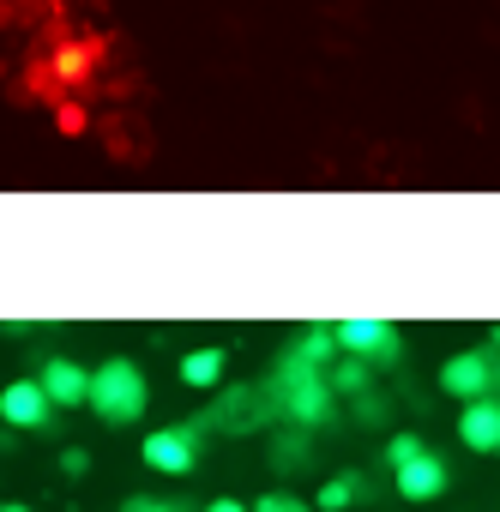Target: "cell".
<instances>
[{
	"label": "cell",
	"mask_w": 500,
	"mask_h": 512,
	"mask_svg": "<svg viewBox=\"0 0 500 512\" xmlns=\"http://www.w3.org/2000/svg\"><path fill=\"white\" fill-rule=\"evenodd\" d=\"M61 470H67V476H85V470H91V452H85V446H67V452H61Z\"/></svg>",
	"instance_id": "obj_21"
},
{
	"label": "cell",
	"mask_w": 500,
	"mask_h": 512,
	"mask_svg": "<svg viewBox=\"0 0 500 512\" xmlns=\"http://www.w3.org/2000/svg\"><path fill=\"white\" fill-rule=\"evenodd\" d=\"M217 380H223V350L217 344L181 356V386H217Z\"/></svg>",
	"instance_id": "obj_12"
},
{
	"label": "cell",
	"mask_w": 500,
	"mask_h": 512,
	"mask_svg": "<svg viewBox=\"0 0 500 512\" xmlns=\"http://www.w3.org/2000/svg\"><path fill=\"white\" fill-rule=\"evenodd\" d=\"M109 428H127V422H139L145 416V404H151V386H145V374H139V362H127V356H109L97 374H91V398H85Z\"/></svg>",
	"instance_id": "obj_2"
},
{
	"label": "cell",
	"mask_w": 500,
	"mask_h": 512,
	"mask_svg": "<svg viewBox=\"0 0 500 512\" xmlns=\"http://www.w3.org/2000/svg\"><path fill=\"white\" fill-rule=\"evenodd\" d=\"M139 458H145L157 476H187V470L199 464V428H187V422H175V428H157V434H145Z\"/></svg>",
	"instance_id": "obj_4"
},
{
	"label": "cell",
	"mask_w": 500,
	"mask_h": 512,
	"mask_svg": "<svg viewBox=\"0 0 500 512\" xmlns=\"http://www.w3.org/2000/svg\"><path fill=\"white\" fill-rule=\"evenodd\" d=\"M416 452H428V446H422V434H392V440H386V464H392V470H398V464H410Z\"/></svg>",
	"instance_id": "obj_17"
},
{
	"label": "cell",
	"mask_w": 500,
	"mask_h": 512,
	"mask_svg": "<svg viewBox=\"0 0 500 512\" xmlns=\"http://www.w3.org/2000/svg\"><path fill=\"white\" fill-rule=\"evenodd\" d=\"M247 512H308V500H296L290 488H278V494H260L254 506H247Z\"/></svg>",
	"instance_id": "obj_18"
},
{
	"label": "cell",
	"mask_w": 500,
	"mask_h": 512,
	"mask_svg": "<svg viewBox=\"0 0 500 512\" xmlns=\"http://www.w3.org/2000/svg\"><path fill=\"white\" fill-rule=\"evenodd\" d=\"M458 440L470 446V452H500V398L488 392V398H470L464 410H458Z\"/></svg>",
	"instance_id": "obj_8"
},
{
	"label": "cell",
	"mask_w": 500,
	"mask_h": 512,
	"mask_svg": "<svg viewBox=\"0 0 500 512\" xmlns=\"http://www.w3.org/2000/svg\"><path fill=\"white\" fill-rule=\"evenodd\" d=\"M488 338H494V350H500V326H494V332H488Z\"/></svg>",
	"instance_id": "obj_24"
},
{
	"label": "cell",
	"mask_w": 500,
	"mask_h": 512,
	"mask_svg": "<svg viewBox=\"0 0 500 512\" xmlns=\"http://www.w3.org/2000/svg\"><path fill=\"white\" fill-rule=\"evenodd\" d=\"M392 476H398V494H404V500H440V494H446V464H440V452H416V458L398 464Z\"/></svg>",
	"instance_id": "obj_9"
},
{
	"label": "cell",
	"mask_w": 500,
	"mask_h": 512,
	"mask_svg": "<svg viewBox=\"0 0 500 512\" xmlns=\"http://www.w3.org/2000/svg\"><path fill=\"white\" fill-rule=\"evenodd\" d=\"M266 398H278L272 410H278L290 428H320V422H332V416H338V404H332L338 392H332L326 368H314V362H302V356H290V350H284V362H278V374H272Z\"/></svg>",
	"instance_id": "obj_1"
},
{
	"label": "cell",
	"mask_w": 500,
	"mask_h": 512,
	"mask_svg": "<svg viewBox=\"0 0 500 512\" xmlns=\"http://www.w3.org/2000/svg\"><path fill=\"white\" fill-rule=\"evenodd\" d=\"M97 61H103V43L97 37H79V43H67L61 55H55V91L61 85H91V73H97Z\"/></svg>",
	"instance_id": "obj_11"
},
{
	"label": "cell",
	"mask_w": 500,
	"mask_h": 512,
	"mask_svg": "<svg viewBox=\"0 0 500 512\" xmlns=\"http://www.w3.org/2000/svg\"><path fill=\"white\" fill-rule=\"evenodd\" d=\"M380 416H386V404L374 392H356V422H380Z\"/></svg>",
	"instance_id": "obj_20"
},
{
	"label": "cell",
	"mask_w": 500,
	"mask_h": 512,
	"mask_svg": "<svg viewBox=\"0 0 500 512\" xmlns=\"http://www.w3.org/2000/svg\"><path fill=\"white\" fill-rule=\"evenodd\" d=\"M0 512H31V506H25V500H7V506H0Z\"/></svg>",
	"instance_id": "obj_23"
},
{
	"label": "cell",
	"mask_w": 500,
	"mask_h": 512,
	"mask_svg": "<svg viewBox=\"0 0 500 512\" xmlns=\"http://www.w3.org/2000/svg\"><path fill=\"white\" fill-rule=\"evenodd\" d=\"M0 422H7V428H49L55 404H49L43 380H13L7 392H0Z\"/></svg>",
	"instance_id": "obj_6"
},
{
	"label": "cell",
	"mask_w": 500,
	"mask_h": 512,
	"mask_svg": "<svg viewBox=\"0 0 500 512\" xmlns=\"http://www.w3.org/2000/svg\"><path fill=\"white\" fill-rule=\"evenodd\" d=\"M121 512H187V506L163 500V494H133V500H121Z\"/></svg>",
	"instance_id": "obj_19"
},
{
	"label": "cell",
	"mask_w": 500,
	"mask_h": 512,
	"mask_svg": "<svg viewBox=\"0 0 500 512\" xmlns=\"http://www.w3.org/2000/svg\"><path fill=\"white\" fill-rule=\"evenodd\" d=\"M205 512H247V506H241V500H229V494H223V500H211V506H205Z\"/></svg>",
	"instance_id": "obj_22"
},
{
	"label": "cell",
	"mask_w": 500,
	"mask_h": 512,
	"mask_svg": "<svg viewBox=\"0 0 500 512\" xmlns=\"http://www.w3.org/2000/svg\"><path fill=\"white\" fill-rule=\"evenodd\" d=\"M55 127H61L67 139H79V133L91 127V121H85V103H73V97H61V103H55Z\"/></svg>",
	"instance_id": "obj_16"
},
{
	"label": "cell",
	"mask_w": 500,
	"mask_h": 512,
	"mask_svg": "<svg viewBox=\"0 0 500 512\" xmlns=\"http://www.w3.org/2000/svg\"><path fill=\"white\" fill-rule=\"evenodd\" d=\"M338 356H362L368 368H398L404 344H398V326L392 320H338Z\"/></svg>",
	"instance_id": "obj_3"
},
{
	"label": "cell",
	"mask_w": 500,
	"mask_h": 512,
	"mask_svg": "<svg viewBox=\"0 0 500 512\" xmlns=\"http://www.w3.org/2000/svg\"><path fill=\"white\" fill-rule=\"evenodd\" d=\"M356 494H362V476H326L320 494H314V506H320V512H350Z\"/></svg>",
	"instance_id": "obj_14"
},
{
	"label": "cell",
	"mask_w": 500,
	"mask_h": 512,
	"mask_svg": "<svg viewBox=\"0 0 500 512\" xmlns=\"http://www.w3.org/2000/svg\"><path fill=\"white\" fill-rule=\"evenodd\" d=\"M440 392L458 398V404L488 398V392H494V356H488V350H458V356H446V368H440Z\"/></svg>",
	"instance_id": "obj_5"
},
{
	"label": "cell",
	"mask_w": 500,
	"mask_h": 512,
	"mask_svg": "<svg viewBox=\"0 0 500 512\" xmlns=\"http://www.w3.org/2000/svg\"><path fill=\"white\" fill-rule=\"evenodd\" d=\"M37 380H43V392H49L55 410H79V404L91 398V368H79L73 356H49Z\"/></svg>",
	"instance_id": "obj_7"
},
{
	"label": "cell",
	"mask_w": 500,
	"mask_h": 512,
	"mask_svg": "<svg viewBox=\"0 0 500 512\" xmlns=\"http://www.w3.org/2000/svg\"><path fill=\"white\" fill-rule=\"evenodd\" d=\"M260 398H266L260 386H235V392H223V398H217L211 422H223V428H254V422L272 410V404H260Z\"/></svg>",
	"instance_id": "obj_10"
},
{
	"label": "cell",
	"mask_w": 500,
	"mask_h": 512,
	"mask_svg": "<svg viewBox=\"0 0 500 512\" xmlns=\"http://www.w3.org/2000/svg\"><path fill=\"white\" fill-rule=\"evenodd\" d=\"M266 458H272L278 470H302V464H308V440H302V428H290V434H278Z\"/></svg>",
	"instance_id": "obj_15"
},
{
	"label": "cell",
	"mask_w": 500,
	"mask_h": 512,
	"mask_svg": "<svg viewBox=\"0 0 500 512\" xmlns=\"http://www.w3.org/2000/svg\"><path fill=\"white\" fill-rule=\"evenodd\" d=\"M326 380H332V392H344V398H356V392H374V386H368V380H374V368H368L362 356H338Z\"/></svg>",
	"instance_id": "obj_13"
}]
</instances>
